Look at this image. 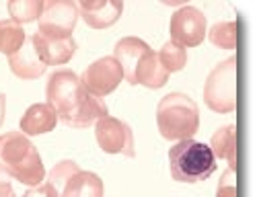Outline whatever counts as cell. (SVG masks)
Listing matches in <instances>:
<instances>
[{
  "label": "cell",
  "mask_w": 257,
  "mask_h": 197,
  "mask_svg": "<svg viewBox=\"0 0 257 197\" xmlns=\"http://www.w3.org/2000/svg\"><path fill=\"white\" fill-rule=\"evenodd\" d=\"M46 97L58 119L68 127L84 129L95 125L101 117L109 115L105 103L84 91L80 76H76L72 70H56L48 80Z\"/></svg>",
  "instance_id": "obj_1"
},
{
  "label": "cell",
  "mask_w": 257,
  "mask_h": 197,
  "mask_svg": "<svg viewBox=\"0 0 257 197\" xmlns=\"http://www.w3.org/2000/svg\"><path fill=\"white\" fill-rule=\"evenodd\" d=\"M0 170L27 187H37L46 181V168L37 148L21 131L0 136Z\"/></svg>",
  "instance_id": "obj_2"
},
{
  "label": "cell",
  "mask_w": 257,
  "mask_h": 197,
  "mask_svg": "<svg viewBox=\"0 0 257 197\" xmlns=\"http://www.w3.org/2000/svg\"><path fill=\"white\" fill-rule=\"evenodd\" d=\"M157 125L165 140H191L200 127L198 103L183 93L163 97L157 107Z\"/></svg>",
  "instance_id": "obj_3"
},
{
  "label": "cell",
  "mask_w": 257,
  "mask_h": 197,
  "mask_svg": "<svg viewBox=\"0 0 257 197\" xmlns=\"http://www.w3.org/2000/svg\"><path fill=\"white\" fill-rule=\"evenodd\" d=\"M169 168L179 183H202L216 172V158L208 144L181 140L169 150Z\"/></svg>",
  "instance_id": "obj_4"
},
{
  "label": "cell",
  "mask_w": 257,
  "mask_h": 197,
  "mask_svg": "<svg viewBox=\"0 0 257 197\" xmlns=\"http://www.w3.org/2000/svg\"><path fill=\"white\" fill-rule=\"evenodd\" d=\"M204 103L214 113H232L237 109V56L214 66L204 84Z\"/></svg>",
  "instance_id": "obj_5"
},
{
  "label": "cell",
  "mask_w": 257,
  "mask_h": 197,
  "mask_svg": "<svg viewBox=\"0 0 257 197\" xmlns=\"http://www.w3.org/2000/svg\"><path fill=\"white\" fill-rule=\"evenodd\" d=\"M78 19V7L72 0H48V3H44V11L39 17L37 33L54 39L72 37Z\"/></svg>",
  "instance_id": "obj_6"
},
{
  "label": "cell",
  "mask_w": 257,
  "mask_h": 197,
  "mask_svg": "<svg viewBox=\"0 0 257 197\" xmlns=\"http://www.w3.org/2000/svg\"><path fill=\"white\" fill-rule=\"evenodd\" d=\"M95 138L105 154H123L127 158L136 156L132 127L117 117H101L95 123Z\"/></svg>",
  "instance_id": "obj_7"
},
{
  "label": "cell",
  "mask_w": 257,
  "mask_h": 197,
  "mask_svg": "<svg viewBox=\"0 0 257 197\" xmlns=\"http://www.w3.org/2000/svg\"><path fill=\"white\" fill-rule=\"evenodd\" d=\"M169 33H171V41L181 46L183 50L198 48L208 33V23H206L204 13L196 7H187V5L181 7L171 17Z\"/></svg>",
  "instance_id": "obj_8"
},
{
  "label": "cell",
  "mask_w": 257,
  "mask_h": 197,
  "mask_svg": "<svg viewBox=\"0 0 257 197\" xmlns=\"http://www.w3.org/2000/svg\"><path fill=\"white\" fill-rule=\"evenodd\" d=\"M121 80H123L121 66L117 64V60L113 56L99 58L80 76L82 89L97 99H103L109 93H113Z\"/></svg>",
  "instance_id": "obj_9"
},
{
  "label": "cell",
  "mask_w": 257,
  "mask_h": 197,
  "mask_svg": "<svg viewBox=\"0 0 257 197\" xmlns=\"http://www.w3.org/2000/svg\"><path fill=\"white\" fill-rule=\"evenodd\" d=\"M76 7L80 19L93 29H107L115 25L123 13L121 0H80Z\"/></svg>",
  "instance_id": "obj_10"
},
{
  "label": "cell",
  "mask_w": 257,
  "mask_h": 197,
  "mask_svg": "<svg viewBox=\"0 0 257 197\" xmlns=\"http://www.w3.org/2000/svg\"><path fill=\"white\" fill-rule=\"evenodd\" d=\"M148 52H151V46L146 41H142L140 37H121L115 43L113 58L121 66L123 78L130 84H136V72Z\"/></svg>",
  "instance_id": "obj_11"
},
{
  "label": "cell",
  "mask_w": 257,
  "mask_h": 197,
  "mask_svg": "<svg viewBox=\"0 0 257 197\" xmlns=\"http://www.w3.org/2000/svg\"><path fill=\"white\" fill-rule=\"evenodd\" d=\"M33 48L39 56V60L46 66H62L72 60V56L76 54V41L72 37L66 39H54V37H46L41 33H33L31 35Z\"/></svg>",
  "instance_id": "obj_12"
},
{
  "label": "cell",
  "mask_w": 257,
  "mask_h": 197,
  "mask_svg": "<svg viewBox=\"0 0 257 197\" xmlns=\"http://www.w3.org/2000/svg\"><path fill=\"white\" fill-rule=\"evenodd\" d=\"M9 66H11V72L15 76H19L21 80H35L39 76H44V72L48 70V66L39 60L31 37H27L23 48H21L15 56L9 58Z\"/></svg>",
  "instance_id": "obj_13"
},
{
  "label": "cell",
  "mask_w": 257,
  "mask_h": 197,
  "mask_svg": "<svg viewBox=\"0 0 257 197\" xmlns=\"http://www.w3.org/2000/svg\"><path fill=\"white\" fill-rule=\"evenodd\" d=\"M56 123H58V115L54 109L48 103H35L21 117L19 125H21V134L31 138V136L50 134V131H54Z\"/></svg>",
  "instance_id": "obj_14"
},
{
  "label": "cell",
  "mask_w": 257,
  "mask_h": 197,
  "mask_svg": "<svg viewBox=\"0 0 257 197\" xmlns=\"http://www.w3.org/2000/svg\"><path fill=\"white\" fill-rule=\"evenodd\" d=\"M210 150L214 158L228 162V168H237V125L228 123L214 131L210 140Z\"/></svg>",
  "instance_id": "obj_15"
},
{
  "label": "cell",
  "mask_w": 257,
  "mask_h": 197,
  "mask_svg": "<svg viewBox=\"0 0 257 197\" xmlns=\"http://www.w3.org/2000/svg\"><path fill=\"white\" fill-rule=\"evenodd\" d=\"M60 197H103V181L91 170H78L66 183Z\"/></svg>",
  "instance_id": "obj_16"
},
{
  "label": "cell",
  "mask_w": 257,
  "mask_h": 197,
  "mask_svg": "<svg viewBox=\"0 0 257 197\" xmlns=\"http://www.w3.org/2000/svg\"><path fill=\"white\" fill-rule=\"evenodd\" d=\"M167 80H169V72L163 68L157 52L151 50L146 54V58L142 60L140 68L136 72V84H142V86H146V89L157 91V89H163V86L167 84Z\"/></svg>",
  "instance_id": "obj_17"
},
{
  "label": "cell",
  "mask_w": 257,
  "mask_h": 197,
  "mask_svg": "<svg viewBox=\"0 0 257 197\" xmlns=\"http://www.w3.org/2000/svg\"><path fill=\"white\" fill-rule=\"evenodd\" d=\"M25 41H27V35L23 31V27L17 25L11 19L0 21V54L11 58L23 48Z\"/></svg>",
  "instance_id": "obj_18"
},
{
  "label": "cell",
  "mask_w": 257,
  "mask_h": 197,
  "mask_svg": "<svg viewBox=\"0 0 257 197\" xmlns=\"http://www.w3.org/2000/svg\"><path fill=\"white\" fill-rule=\"evenodd\" d=\"M206 35L212 46H216L220 50H237L239 25L237 21H220V23H214Z\"/></svg>",
  "instance_id": "obj_19"
},
{
  "label": "cell",
  "mask_w": 257,
  "mask_h": 197,
  "mask_svg": "<svg viewBox=\"0 0 257 197\" xmlns=\"http://www.w3.org/2000/svg\"><path fill=\"white\" fill-rule=\"evenodd\" d=\"M7 9L11 21L23 27L27 23H33V21H39L41 11H44V0H11Z\"/></svg>",
  "instance_id": "obj_20"
},
{
  "label": "cell",
  "mask_w": 257,
  "mask_h": 197,
  "mask_svg": "<svg viewBox=\"0 0 257 197\" xmlns=\"http://www.w3.org/2000/svg\"><path fill=\"white\" fill-rule=\"evenodd\" d=\"M157 56H159V60L163 64V68L169 74L181 72L185 68V64H187V52L181 46H177V43H173V41H167Z\"/></svg>",
  "instance_id": "obj_21"
},
{
  "label": "cell",
  "mask_w": 257,
  "mask_h": 197,
  "mask_svg": "<svg viewBox=\"0 0 257 197\" xmlns=\"http://www.w3.org/2000/svg\"><path fill=\"white\" fill-rule=\"evenodd\" d=\"M78 170H82V168H80L74 160H60V162L50 170L46 183H48V185H52V187L56 189V193H58V195H62L64 187H66V183L74 177V174H76Z\"/></svg>",
  "instance_id": "obj_22"
},
{
  "label": "cell",
  "mask_w": 257,
  "mask_h": 197,
  "mask_svg": "<svg viewBox=\"0 0 257 197\" xmlns=\"http://www.w3.org/2000/svg\"><path fill=\"white\" fill-rule=\"evenodd\" d=\"M216 197H239L237 191V168H228L218 183L216 189Z\"/></svg>",
  "instance_id": "obj_23"
},
{
  "label": "cell",
  "mask_w": 257,
  "mask_h": 197,
  "mask_svg": "<svg viewBox=\"0 0 257 197\" xmlns=\"http://www.w3.org/2000/svg\"><path fill=\"white\" fill-rule=\"evenodd\" d=\"M23 197H60V195L56 193V189H54L52 185L41 183V185H37V187H31Z\"/></svg>",
  "instance_id": "obj_24"
},
{
  "label": "cell",
  "mask_w": 257,
  "mask_h": 197,
  "mask_svg": "<svg viewBox=\"0 0 257 197\" xmlns=\"http://www.w3.org/2000/svg\"><path fill=\"white\" fill-rule=\"evenodd\" d=\"M0 197H17L15 187L11 183V177L5 170H0Z\"/></svg>",
  "instance_id": "obj_25"
},
{
  "label": "cell",
  "mask_w": 257,
  "mask_h": 197,
  "mask_svg": "<svg viewBox=\"0 0 257 197\" xmlns=\"http://www.w3.org/2000/svg\"><path fill=\"white\" fill-rule=\"evenodd\" d=\"M5 111H7V97L0 93V127L5 123Z\"/></svg>",
  "instance_id": "obj_26"
}]
</instances>
